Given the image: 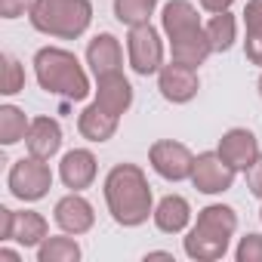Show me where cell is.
<instances>
[{
    "label": "cell",
    "mask_w": 262,
    "mask_h": 262,
    "mask_svg": "<svg viewBox=\"0 0 262 262\" xmlns=\"http://www.w3.org/2000/svg\"><path fill=\"white\" fill-rule=\"evenodd\" d=\"M105 204H108L111 219L123 228H136L148 216H155L151 185H148L145 173L136 164H117V167L108 170V176H105Z\"/></svg>",
    "instance_id": "1"
},
{
    "label": "cell",
    "mask_w": 262,
    "mask_h": 262,
    "mask_svg": "<svg viewBox=\"0 0 262 262\" xmlns=\"http://www.w3.org/2000/svg\"><path fill=\"white\" fill-rule=\"evenodd\" d=\"M164 31L170 37V47H173V62L198 68L213 53L207 28L201 25L198 10L188 0H170L164 7Z\"/></svg>",
    "instance_id": "2"
},
{
    "label": "cell",
    "mask_w": 262,
    "mask_h": 262,
    "mask_svg": "<svg viewBox=\"0 0 262 262\" xmlns=\"http://www.w3.org/2000/svg\"><path fill=\"white\" fill-rule=\"evenodd\" d=\"M34 74H37V83L47 93H53V96L71 99V102H80V99L90 96V77L80 68L77 56L68 53V50H59V47L37 50V56H34Z\"/></svg>",
    "instance_id": "3"
},
{
    "label": "cell",
    "mask_w": 262,
    "mask_h": 262,
    "mask_svg": "<svg viewBox=\"0 0 262 262\" xmlns=\"http://www.w3.org/2000/svg\"><path fill=\"white\" fill-rule=\"evenodd\" d=\"M234 228H237V213L225 204H210L201 210L194 228L188 231L185 253L198 262H216L228 253Z\"/></svg>",
    "instance_id": "4"
},
{
    "label": "cell",
    "mask_w": 262,
    "mask_h": 262,
    "mask_svg": "<svg viewBox=\"0 0 262 262\" xmlns=\"http://www.w3.org/2000/svg\"><path fill=\"white\" fill-rule=\"evenodd\" d=\"M28 19L40 34L74 40L90 28L93 4L90 0H34L28 10Z\"/></svg>",
    "instance_id": "5"
},
{
    "label": "cell",
    "mask_w": 262,
    "mask_h": 262,
    "mask_svg": "<svg viewBox=\"0 0 262 262\" xmlns=\"http://www.w3.org/2000/svg\"><path fill=\"white\" fill-rule=\"evenodd\" d=\"M126 50H129V68L136 74H142V77L164 68V40L151 28V22H142V25L129 28Z\"/></svg>",
    "instance_id": "6"
},
{
    "label": "cell",
    "mask_w": 262,
    "mask_h": 262,
    "mask_svg": "<svg viewBox=\"0 0 262 262\" xmlns=\"http://www.w3.org/2000/svg\"><path fill=\"white\" fill-rule=\"evenodd\" d=\"M7 185H10L13 198H19V201H40L53 188V173L40 158L31 155V158H22V161L13 164V170L7 176Z\"/></svg>",
    "instance_id": "7"
},
{
    "label": "cell",
    "mask_w": 262,
    "mask_h": 262,
    "mask_svg": "<svg viewBox=\"0 0 262 262\" xmlns=\"http://www.w3.org/2000/svg\"><path fill=\"white\" fill-rule=\"evenodd\" d=\"M234 167L219 155V151H204L194 158L191 167V182L201 194H222L234 185Z\"/></svg>",
    "instance_id": "8"
},
{
    "label": "cell",
    "mask_w": 262,
    "mask_h": 262,
    "mask_svg": "<svg viewBox=\"0 0 262 262\" xmlns=\"http://www.w3.org/2000/svg\"><path fill=\"white\" fill-rule=\"evenodd\" d=\"M148 161L155 167V173L167 182H182V179H191V167H194V155L182 145V142H173V139H161L151 145L148 151Z\"/></svg>",
    "instance_id": "9"
},
{
    "label": "cell",
    "mask_w": 262,
    "mask_h": 262,
    "mask_svg": "<svg viewBox=\"0 0 262 262\" xmlns=\"http://www.w3.org/2000/svg\"><path fill=\"white\" fill-rule=\"evenodd\" d=\"M158 90L167 102L173 105H185L198 96L201 80H198V68L182 65V62H170L158 71Z\"/></svg>",
    "instance_id": "10"
},
{
    "label": "cell",
    "mask_w": 262,
    "mask_h": 262,
    "mask_svg": "<svg viewBox=\"0 0 262 262\" xmlns=\"http://www.w3.org/2000/svg\"><path fill=\"white\" fill-rule=\"evenodd\" d=\"M53 216H56V225H59L62 231H68V234H83V231H90L93 222H96L93 204H90L86 198H80L77 191L65 194V198L56 204Z\"/></svg>",
    "instance_id": "11"
},
{
    "label": "cell",
    "mask_w": 262,
    "mask_h": 262,
    "mask_svg": "<svg viewBox=\"0 0 262 262\" xmlns=\"http://www.w3.org/2000/svg\"><path fill=\"white\" fill-rule=\"evenodd\" d=\"M219 155L234 167V170H250L253 167V161L259 158V142H256V136L250 133V129H244V126H234V129H228V133L219 139Z\"/></svg>",
    "instance_id": "12"
},
{
    "label": "cell",
    "mask_w": 262,
    "mask_h": 262,
    "mask_svg": "<svg viewBox=\"0 0 262 262\" xmlns=\"http://www.w3.org/2000/svg\"><path fill=\"white\" fill-rule=\"evenodd\" d=\"M96 80H99V86H96V102H99L108 114L120 117L123 111H129V105H133V86H129V80H126L120 71L102 74V77H96Z\"/></svg>",
    "instance_id": "13"
},
{
    "label": "cell",
    "mask_w": 262,
    "mask_h": 262,
    "mask_svg": "<svg viewBox=\"0 0 262 262\" xmlns=\"http://www.w3.org/2000/svg\"><path fill=\"white\" fill-rule=\"evenodd\" d=\"M25 145H28V155L50 161L62 148V126L53 117H34L25 133Z\"/></svg>",
    "instance_id": "14"
},
{
    "label": "cell",
    "mask_w": 262,
    "mask_h": 262,
    "mask_svg": "<svg viewBox=\"0 0 262 262\" xmlns=\"http://www.w3.org/2000/svg\"><path fill=\"white\" fill-rule=\"evenodd\" d=\"M59 176H62V182H65L71 191L90 188L93 179H96V158H93V151H86V148L68 151V155L62 158V164H59Z\"/></svg>",
    "instance_id": "15"
},
{
    "label": "cell",
    "mask_w": 262,
    "mask_h": 262,
    "mask_svg": "<svg viewBox=\"0 0 262 262\" xmlns=\"http://www.w3.org/2000/svg\"><path fill=\"white\" fill-rule=\"evenodd\" d=\"M86 62H90V68H93L96 77L120 71L123 53H120L117 37H114V34H96V37L90 40V47H86Z\"/></svg>",
    "instance_id": "16"
},
{
    "label": "cell",
    "mask_w": 262,
    "mask_h": 262,
    "mask_svg": "<svg viewBox=\"0 0 262 262\" xmlns=\"http://www.w3.org/2000/svg\"><path fill=\"white\" fill-rule=\"evenodd\" d=\"M117 120L114 114H108L99 102L86 105L80 111V120H77V129H80V136L90 139V142H108L114 133H117Z\"/></svg>",
    "instance_id": "17"
},
{
    "label": "cell",
    "mask_w": 262,
    "mask_h": 262,
    "mask_svg": "<svg viewBox=\"0 0 262 262\" xmlns=\"http://www.w3.org/2000/svg\"><path fill=\"white\" fill-rule=\"evenodd\" d=\"M191 219V207L182 194H167L158 207H155V225L164 234H179Z\"/></svg>",
    "instance_id": "18"
},
{
    "label": "cell",
    "mask_w": 262,
    "mask_h": 262,
    "mask_svg": "<svg viewBox=\"0 0 262 262\" xmlns=\"http://www.w3.org/2000/svg\"><path fill=\"white\" fill-rule=\"evenodd\" d=\"M47 219L34 210H22V213H13V231H10V241H19L22 247H40L47 241Z\"/></svg>",
    "instance_id": "19"
},
{
    "label": "cell",
    "mask_w": 262,
    "mask_h": 262,
    "mask_svg": "<svg viewBox=\"0 0 262 262\" xmlns=\"http://www.w3.org/2000/svg\"><path fill=\"white\" fill-rule=\"evenodd\" d=\"M244 28H247L244 53L253 65H262V0H250L244 7Z\"/></svg>",
    "instance_id": "20"
},
{
    "label": "cell",
    "mask_w": 262,
    "mask_h": 262,
    "mask_svg": "<svg viewBox=\"0 0 262 262\" xmlns=\"http://www.w3.org/2000/svg\"><path fill=\"white\" fill-rule=\"evenodd\" d=\"M207 37H210V47L213 53H228L234 47V37H237V22L234 16L225 10V13H213V19L207 22Z\"/></svg>",
    "instance_id": "21"
},
{
    "label": "cell",
    "mask_w": 262,
    "mask_h": 262,
    "mask_svg": "<svg viewBox=\"0 0 262 262\" xmlns=\"http://www.w3.org/2000/svg\"><path fill=\"white\" fill-rule=\"evenodd\" d=\"M28 117L22 108L16 105H0V142L4 145H16L19 139H25L28 133Z\"/></svg>",
    "instance_id": "22"
},
{
    "label": "cell",
    "mask_w": 262,
    "mask_h": 262,
    "mask_svg": "<svg viewBox=\"0 0 262 262\" xmlns=\"http://www.w3.org/2000/svg\"><path fill=\"white\" fill-rule=\"evenodd\" d=\"M80 247L74 237H47L37 247V262H77Z\"/></svg>",
    "instance_id": "23"
},
{
    "label": "cell",
    "mask_w": 262,
    "mask_h": 262,
    "mask_svg": "<svg viewBox=\"0 0 262 262\" xmlns=\"http://www.w3.org/2000/svg\"><path fill=\"white\" fill-rule=\"evenodd\" d=\"M155 7H158V0H114V16H117V22L133 28V25H142L151 19Z\"/></svg>",
    "instance_id": "24"
},
{
    "label": "cell",
    "mask_w": 262,
    "mask_h": 262,
    "mask_svg": "<svg viewBox=\"0 0 262 262\" xmlns=\"http://www.w3.org/2000/svg\"><path fill=\"white\" fill-rule=\"evenodd\" d=\"M25 90V71H22V65L13 59V56H4V96H16V93H22Z\"/></svg>",
    "instance_id": "25"
},
{
    "label": "cell",
    "mask_w": 262,
    "mask_h": 262,
    "mask_svg": "<svg viewBox=\"0 0 262 262\" xmlns=\"http://www.w3.org/2000/svg\"><path fill=\"white\" fill-rule=\"evenodd\" d=\"M237 262H262V234H247L241 237L237 250H234Z\"/></svg>",
    "instance_id": "26"
},
{
    "label": "cell",
    "mask_w": 262,
    "mask_h": 262,
    "mask_svg": "<svg viewBox=\"0 0 262 262\" xmlns=\"http://www.w3.org/2000/svg\"><path fill=\"white\" fill-rule=\"evenodd\" d=\"M34 0H0V16L4 19H19L25 16V10H31Z\"/></svg>",
    "instance_id": "27"
},
{
    "label": "cell",
    "mask_w": 262,
    "mask_h": 262,
    "mask_svg": "<svg viewBox=\"0 0 262 262\" xmlns=\"http://www.w3.org/2000/svg\"><path fill=\"white\" fill-rule=\"evenodd\" d=\"M247 185H250V191L256 194V198H262V155L253 161V167L247 170Z\"/></svg>",
    "instance_id": "28"
},
{
    "label": "cell",
    "mask_w": 262,
    "mask_h": 262,
    "mask_svg": "<svg viewBox=\"0 0 262 262\" xmlns=\"http://www.w3.org/2000/svg\"><path fill=\"white\" fill-rule=\"evenodd\" d=\"M13 213L10 207H0V241H10V231H13Z\"/></svg>",
    "instance_id": "29"
},
{
    "label": "cell",
    "mask_w": 262,
    "mask_h": 262,
    "mask_svg": "<svg viewBox=\"0 0 262 262\" xmlns=\"http://www.w3.org/2000/svg\"><path fill=\"white\" fill-rule=\"evenodd\" d=\"M231 4H234V0H201V7H204L207 13H225Z\"/></svg>",
    "instance_id": "30"
},
{
    "label": "cell",
    "mask_w": 262,
    "mask_h": 262,
    "mask_svg": "<svg viewBox=\"0 0 262 262\" xmlns=\"http://www.w3.org/2000/svg\"><path fill=\"white\" fill-rule=\"evenodd\" d=\"M145 259H173V253H164V250H155V253H148Z\"/></svg>",
    "instance_id": "31"
},
{
    "label": "cell",
    "mask_w": 262,
    "mask_h": 262,
    "mask_svg": "<svg viewBox=\"0 0 262 262\" xmlns=\"http://www.w3.org/2000/svg\"><path fill=\"white\" fill-rule=\"evenodd\" d=\"M0 256H4V259H13V262L19 259V253H16V250H7V247H4V250H0Z\"/></svg>",
    "instance_id": "32"
},
{
    "label": "cell",
    "mask_w": 262,
    "mask_h": 262,
    "mask_svg": "<svg viewBox=\"0 0 262 262\" xmlns=\"http://www.w3.org/2000/svg\"><path fill=\"white\" fill-rule=\"evenodd\" d=\"M259 96H262V77H259Z\"/></svg>",
    "instance_id": "33"
},
{
    "label": "cell",
    "mask_w": 262,
    "mask_h": 262,
    "mask_svg": "<svg viewBox=\"0 0 262 262\" xmlns=\"http://www.w3.org/2000/svg\"><path fill=\"white\" fill-rule=\"evenodd\" d=\"M259 219H262V210H259Z\"/></svg>",
    "instance_id": "34"
}]
</instances>
